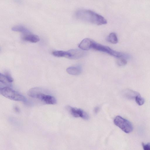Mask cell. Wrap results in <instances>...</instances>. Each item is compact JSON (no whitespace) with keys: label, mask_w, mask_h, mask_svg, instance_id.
<instances>
[{"label":"cell","mask_w":150,"mask_h":150,"mask_svg":"<svg viewBox=\"0 0 150 150\" xmlns=\"http://www.w3.org/2000/svg\"><path fill=\"white\" fill-rule=\"evenodd\" d=\"M75 16L79 20L98 25L107 23V20L103 17L89 10H78L75 13Z\"/></svg>","instance_id":"cell-1"},{"label":"cell","mask_w":150,"mask_h":150,"mask_svg":"<svg viewBox=\"0 0 150 150\" xmlns=\"http://www.w3.org/2000/svg\"><path fill=\"white\" fill-rule=\"evenodd\" d=\"M42 89L38 88H33L28 91L29 96L37 98L47 104L54 105L57 103L56 98L53 96L43 93Z\"/></svg>","instance_id":"cell-2"},{"label":"cell","mask_w":150,"mask_h":150,"mask_svg":"<svg viewBox=\"0 0 150 150\" xmlns=\"http://www.w3.org/2000/svg\"><path fill=\"white\" fill-rule=\"evenodd\" d=\"M0 93L4 97L12 100L24 102L27 101L23 96L8 86L1 88Z\"/></svg>","instance_id":"cell-3"},{"label":"cell","mask_w":150,"mask_h":150,"mask_svg":"<svg viewBox=\"0 0 150 150\" xmlns=\"http://www.w3.org/2000/svg\"><path fill=\"white\" fill-rule=\"evenodd\" d=\"M91 48L95 50L106 53L118 58L121 57L126 58L128 57L127 55L123 53L114 50L108 47L97 43L94 41H93Z\"/></svg>","instance_id":"cell-4"},{"label":"cell","mask_w":150,"mask_h":150,"mask_svg":"<svg viewBox=\"0 0 150 150\" xmlns=\"http://www.w3.org/2000/svg\"><path fill=\"white\" fill-rule=\"evenodd\" d=\"M114 124L126 133H129L133 129L131 122L128 120L120 116H117L113 120Z\"/></svg>","instance_id":"cell-5"},{"label":"cell","mask_w":150,"mask_h":150,"mask_svg":"<svg viewBox=\"0 0 150 150\" xmlns=\"http://www.w3.org/2000/svg\"><path fill=\"white\" fill-rule=\"evenodd\" d=\"M67 108L71 115L74 117H80L85 120L89 119L88 114L81 109L70 106H68Z\"/></svg>","instance_id":"cell-6"},{"label":"cell","mask_w":150,"mask_h":150,"mask_svg":"<svg viewBox=\"0 0 150 150\" xmlns=\"http://www.w3.org/2000/svg\"><path fill=\"white\" fill-rule=\"evenodd\" d=\"M93 41L90 38H85L79 44V47L83 50H88L91 48Z\"/></svg>","instance_id":"cell-7"},{"label":"cell","mask_w":150,"mask_h":150,"mask_svg":"<svg viewBox=\"0 0 150 150\" xmlns=\"http://www.w3.org/2000/svg\"><path fill=\"white\" fill-rule=\"evenodd\" d=\"M22 39L25 41L32 43H36L40 40V38L37 35L30 33L24 34Z\"/></svg>","instance_id":"cell-8"},{"label":"cell","mask_w":150,"mask_h":150,"mask_svg":"<svg viewBox=\"0 0 150 150\" xmlns=\"http://www.w3.org/2000/svg\"><path fill=\"white\" fill-rule=\"evenodd\" d=\"M52 54L57 57H64L71 59V55L69 50L65 51L62 50H56L52 52Z\"/></svg>","instance_id":"cell-9"},{"label":"cell","mask_w":150,"mask_h":150,"mask_svg":"<svg viewBox=\"0 0 150 150\" xmlns=\"http://www.w3.org/2000/svg\"><path fill=\"white\" fill-rule=\"evenodd\" d=\"M82 50L78 49L69 50L71 55V59H77L82 57L84 55V53Z\"/></svg>","instance_id":"cell-10"},{"label":"cell","mask_w":150,"mask_h":150,"mask_svg":"<svg viewBox=\"0 0 150 150\" xmlns=\"http://www.w3.org/2000/svg\"><path fill=\"white\" fill-rule=\"evenodd\" d=\"M67 72L69 74L77 75L81 72V69L79 67H71L68 68L66 69Z\"/></svg>","instance_id":"cell-11"},{"label":"cell","mask_w":150,"mask_h":150,"mask_svg":"<svg viewBox=\"0 0 150 150\" xmlns=\"http://www.w3.org/2000/svg\"><path fill=\"white\" fill-rule=\"evenodd\" d=\"M11 30L14 31L21 32L24 34L30 33L29 30L27 28L21 25L14 26L12 28Z\"/></svg>","instance_id":"cell-12"},{"label":"cell","mask_w":150,"mask_h":150,"mask_svg":"<svg viewBox=\"0 0 150 150\" xmlns=\"http://www.w3.org/2000/svg\"><path fill=\"white\" fill-rule=\"evenodd\" d=\"M107 40L112 44H116L118 42V39L116 34L112 33L110 34L107 38Z\"/></svg>","instance_id":"cell-13"},{"label":"cell","mask_w":150,"mask_h":150,"mask_svg":"<svg viewBox=\"0 0 150 150\" xmlns=\"http://www.w3.org/2000/svg\"><path fill=\"white\" fill-rule=\"evenodd\" d=\"M135 99L136 103L139 105H142L144 103V99L138 93L135 96Z\"/></svg>","instance_id":"cell-14"},{"label":"cell","mask_w":150,"mask_h":150,"mask_svg":"<svg viewBox=\"0 0 150 150\" xmlns=\"http://www.w3.org/2000/svg\"><path fill=\"white\" fill-rule=\"evenodd\" d=\"M0 83L7 85H9L10 83L5 74L1 73L0 74Z\"/></svg>","instance_id":"cell-15"},{"label":"cell","mask_w":150,"mask_h":150,"mask_svg":"<svg viewBox=\"0 0 150 150\" xmlns=\"http://www.w3.org/2000/svg\"><path fill=\"white\" fill-rule=\"evenodd\" d=\"M117 63L120 66H124L127 64V61L125 58H118L117 61Z\"/></svg>","instance_id":"cell-16"},{"label":"cell","mask_w":150,"mask_h":150,"mask_svg":"<svg viewBox=\"0 0 150 150\" xmlns=\"http://www.w3.org/2000/svg\"><path fill=\"white\" fill-rule=\"evenodd\" d=\"M4 74L10 83L12 82L13 81V79L8 72H6Z\"/></svg>","instance_id":"cell-17"},{"label":"cell","mask_w":150,"mask_h":150,"mask_svg":"<svg viewBox=\"0 0 150 150\" xmlns=\"http://www.w3.org/2000/svg\"><path fill=\"white\" fill-rule=\"evenodd\" d=\"M142 145L144 150H150V143L145 144L144 143H142Z\"/></svg>","instance_id":"cell-18"},{"label":"cell","mask_w":150,"mask_h":150,"mask_svg":"<svg viewBox=\"0 0 150 150\" xmlns=\"http://www.w3.org/2000/svg\"><path fill=\"white\" fill-rule=\"evenodd\" d=\"M99 110V108L98 107H97L94 108V112L95 113H97Z\"/></svg>","instance_id":"cell-19"}]
</instances>
